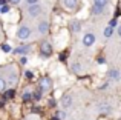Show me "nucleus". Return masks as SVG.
I'll return each mask as SVG.
<instances>
[{"label": "nucleus", "mask_w": 121, "mask_h": 120, "mask_svg": "<svg viewBox=\"0 0 121 120\" xmlns=\"http://www.w3.org/2000/svg\"><path fill=\"white\" fill-rule=\"evenodd\" d=\"M9 3H14V5H17V3H20V0H8Z\"/></svg>", "instance_id": "22"}, {"label": "nucleus", "mask_w": 121, "mask_h": 120, "mask_svg": "<svg viewBox=\"0 0 121 120\" xmlns=\"http://www.w3.org/2000/svg\"><path fill=\"white\" fill-rule=\"evenodd\" d=\"M39 86L41 91H51V88H52V80H51L49 77H41L39 80Z\"/></svg>", "instance_id": "2"}, {"label": "nucleus", "mask_w": 121, "mask_h": 120, "mask_svg": "<svg viewBox=\"0 0 121 120\" xmlns=\"http://www.w3.org/2000/svg\"><path fill=\"white\" fill-rule=\"evenodd\" d=\"M72 71H74V72H80L81 71L80 63H74V65H72Z\"/></svg>", "instance_id": "16"}, {"label": "nucleus", "mask_w": 121, "mask_h": 120, "mask_svg": "<svg viewBox=\"0 0 121 120\" xmlns=\"http://www.w3.org/2000/svg\"><path fill=\"white\" fill-rule=\"evenodd\" d=\"M103 9L104 8H100V6H95L94 5V9H92V11H94V14H100V12H103Z\"/></svg>", "instance_id": "17"}, {"label": "nucleus", "mask_w": 121, "mask_h": 120, "mask_svg": "<svg viewBox=\"0 0 121 120\" xmlns=\"http://www.w3.org/2000/svg\"><path fill=\"white\" fill-rule=\"evenodd\" d=\"M94 5L100 6V8H104V6L107 5V0H94Z\"/></svg>", "instance_id": "12"}, {"label": "nucleus", "mask_w": 121, "mask_h": 120, "mask_svg": "<svg viewBox=\"0 0 121 120\" xmlns=\"http://www.w3.org/2000/svg\"><path fill=\"white\" fill-rule=\"evenodd\" d=\"M20 62H22V63H23V65H25V63H26L28 60H26V57H22V59H20Z\"/></svg>", "instance_id": "24"}, {"label": "nucleus", "mask_w": 121, "mask_h": 120, "mask_svg": "<svg viewBox=\"0 0 121 120\" xmlns=\"http://www.w3.org/2000/svg\"><path fill=\"white\" fill-rule=\"evenodd\" d=\"M95 43V36L92 32H87L84 34V37H83V45L84 46H92Z\"/></svg>", "instance_id": "4"}, {"label": "nucleus", "mask_w": 121, "mask_h": 120, "mask_svg": "<svg viewBox=\"0 0 121 120\" xmlns=\"http://www.w3.org/2000/svg\"><path fill=\"white\" fill-rule=\"evenodd\" d=\"M98 120H107V119H106V115H101V117L98 119Z\"/></svg>", "instance_id": "25"}, {"label": "nucleus", "mask_w": 121, "mask_h": 120, "mask_svg": "<svg viewBox=\"0 0 121 120\" xmlns=\"http://www.w3.org/2000/svg\"><path fill=\"white\" fill-rule=\"evenodd\" d=\"M58 117L60 119H66V112H58Z\"/></svg>", "instance_id": "21"}, {"label": "nucleus", "mask_w": 121, "mask_h": 120, "mask_svg": "<svg viewBox=\"0 0 121 120\" xmlns=\"http://www.w3.org/2000/svg\"><path fill=\"white\" fill-rule=\"evenodd\" d=\"M118 34H120V37H121V25L118 26Z\"/></svg>", "instance_id": "26"}, {"label": "nucleus", "mask_w": 121, "mask_h": 120, "mask_svg": "<svg viewBox=\"0 0 121 120\" xmlns=\"http://www.w3.org/2000/svg\"><path fill=\"white\" fill-rule=\"evenodd\" d=\"M63 5L68 9H75L78 5V0H63Z\"/></svg>", "instance_id": "8"}, {"label": "nucleus", "mask_w": 121, "mask_h": 120, "mask_svg": "<svg viewBox=\"0 0 121 120\" xmlns=\"http://www.w3.org/2000/svg\"><path fill=\"white\" fill-rule=\"evenodd\" d=\"M34 97H35V99H40V97H41V89L35 91V94H34Z\"/></svg>", "instance_id": "19"}, {"label": "nucleus", "mask_w": 121, "mask_h": 120, "mask_svg": "<svg viewBox=\"0 0 121 120\" xmlns=\"http://www.w3.org/2000/svg\"><path fill=\"white\" fill-rule=\"evenodd\" d=\"M31 99H32V94H31V91H29V89L25 91V92H23V100H25V102H29Z\"/></svg>", "instance_id": "13"}, {"label": "nucleus", "mask_w": 121, "mask_h": 120, "mask_svg": "<svg viewBox=\"0 0 121 120\" xmlns=\"http://www.w3.org/2000/svg\"><path fill=\"white\" fill-rule=\"evenodd\" d=\"M109 75H110V78H113V80H120L121 78L120 71H117V69H112V71L109 72Z\"/></svg>", "instance_id": "11"}, {"label": "nucleus", "mask_w": 121, "mask_h": 120, "mask_svg": "<svg viewBox=\"0 0 121 120\" xmlns=\"http://www.w3.org/2000/svg\"><path fill=\"white\" fill-rule=\"evenodd\" d=\"M29 46H20V48H14V54H20V55H23V54H26L28 51H29Z\"/></svg>", "instance_id": "10"}, {"label": "nucleus", "mask_w": 121, "mask_h": 120, "mask_svg": "<svg viewBox=\"0 0 121 120\" xmlns=\"http://www.w3.org/2000/svg\"><path fill=\"white\" fill-rule=\"evenodd\" d=\"M31 36V29H29V26H20L18 28V31H17V37L18 39H22V40H26L28 37Z\"/></svg>", "instance_id": "3"}, {"label": "nucleus", "mask_w": 121, "mask_h": 120, "mask_svg": "<svg viewBox=\"0 0 121 120\" xmlns=\"http://www.w3.org/2000/svg\"><path fill=\"white\" fill-rule=\"evenodd\" d=\"M112 34H113V28L112 26H107L106 29H104V36H106V37H110Z\"/></svg>", "instance_id": "15"}, {"label": "nucleus", "mask_w": 121, "mask_h": 120, "mask_svg": "<svg viewBox=\"0 0 121 120\" xmlns=\"http://www.w3.org/2000/svg\"><path fill=\"white\" fill-rule=\"evenodd\" d=\"M2 48H3V51H6V52H9V51H11V49H9V46H8V45H3Z\"/></svg>", "instance_id": "20"}, {"label": "nucleus", "mask_w": 121, "mask_h": 120, "mask_svg": "<svg viewBox=\"0 0 121 120\" xmlns=\"http://www.w3.org/2000/svg\"><path fill=\"white\" fill-rule=\"evenodd\" d=\"M5 89H6V80L3 77H0V92H3Z\"/></svg>", "instance_id": "14"}, {"label": "nucleus", "mask_w": 121, "mask_h": 120, "mask_svg": "<svg viewBox=\"0 0 121 120\" xmlns=\"http://www.w3.org/2000/svg\"><path fill=\"white\" fill-rule=\"evenodd\" d=\"M69 28H71V31H74V32H80L81 23H80L78 20H72L71 23H69Z\"/></svg>", "instance_id": "7"}, {"label": "nucleus", "mask_w": 121, "mask_h": 120, "mask_svg": "<svg viewBox=\"0 0 121 120\" xmlns=\"http://www.w3.org/2000/svg\"><path fill=\"white\" fill-rule=\"evenodd\" d=\"M40 51L44 57H49V55L52 54V46H51V43L48 42V40H43V42L40 43Z\"/></svg>", "instance_id": "1"}, {"label": "nucleus", "mask_w": 121, "mask_h": 120, "mask_svg": "<svg viewBox=\"0 0 121 120\" xmlns=\"http://www.w3.org/2000/svg\"><path fill=\"white\" fill-rule=\"evenodd\" d=\"M26 3H28V5H39V0H26Z\"/></svg>", "instance_id": "18"}, {"label": "nucleus", "mask_w": 121, "mask_h": 120, "mask_svg": "<svg viewBox=\"0 0 121 120\" xmlns=\"http://www.w3.org/2000/svg\"><path fill=\"white\" fill-rule=\"evenodd\" d=\"M48 28H49V25H48L46 20L40 22V23H39V32H40V34H46V32H48Z\"/></svg>", "instance_id": "9"}, {"label": "nucleus", "mask_w": 121, "mask_h": 120, "mask_svg": "<svg viewBox=\"0 0 121 120\" xmlns=\"http://www.w3.org/2000/svg\"><path fill=\"white\" fill-rule=\"evenodd\" d=\"M28 12H29V15H31V17H35V15H39L40 12H41L40 5H31L29 8H28Z\"/></svg>", "instance_id": "5"}, {"label": "nucleus", "mask_w": 121, "mask_h": 120, "mask_svg": "<svg viewBox=\"0 0 121 120\" xmlns=\"http://www.w3.org/2000/svg\"><path fill=\"white\" fill-rule=\"evenodd\" d=\"M26 77H28V78H32V72L28 71V72H26Z\"/></svg>", "instance_id": "23"}, {"label": "nucleus", "mask_w": 121, "mask_h": 120, "mask_svg": "<svg viewBox=\"0 0 121 120\" xmlns=\"http://www.w3.org/2000/svg\"><path fill=\"white\" fill-rule=\"evenodd\" d=\"M60 105H61L63 108H69V106L72 105V96H69V94L63 96V97H61V102H60Z\"/></svg>", "instance_id": "6"}]
</instances>
